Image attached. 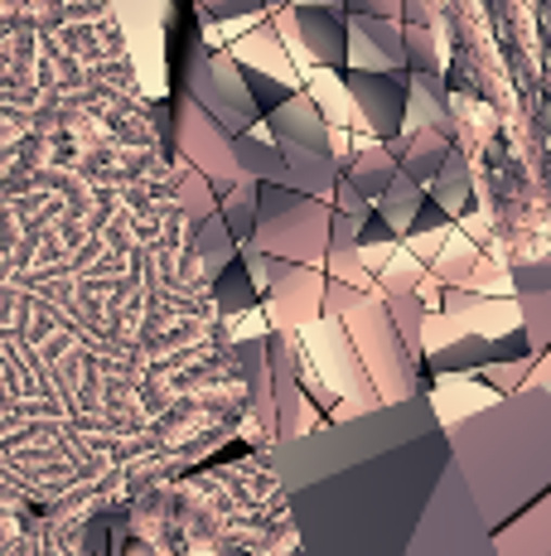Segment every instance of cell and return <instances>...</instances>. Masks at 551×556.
<instances>
[{
  "mask_svg": "<svg viewBox=\"0 0 551 556\" xmlns=\"http://www.w3.org/2000/svg\"><path fill=\"white\" fill-rule=\"evenodd\" d=\"M330 218H334V203L291 194L281 185H261V213H257L252 248L324 271V262H330Z\"/></svg>",
  "mask_w": 551,
  "mask_h": 556,
  "instance_id": "1",
  "label": "cell"
},
{
  "mask_svg": "<svg viewBox=\"0 0 551 556\" xmlns=\"http://www.w3.org/2000/svg\"><path fill=\"white\" fill-rule=\"evenodd\" d=\"M184 98H194L228 136H247L261 122L257 102L247 92V78H242V63L228 49H208V45L189 49Z\"/></svg>",
  "mask_w": 551,
  "mask_h": 556,
  "instance_id": "2",
  "label": "cell"
},
{
  "mask_svg": "<svg viewBox=\"0 0 551 556\" xmlns=\"http://www.w3.org/2000/svg\"><path fill=\"white\" fill-rule=\"evenodd\" d=\"M344 329H348V339H354V349H358V363H368V368L377 372V382H383V402H397L392 378H401L407 397L417 392V354L401 344L397 325H392V315H387V295L383 291H373L368 301H358L354 309H348Z\"/></svg>",
  "mask_w": 551,
  "mask_h": 556,
  "instance_id": "3",
  "label": "cell"
},
{
  "mask_svg": "<svg viewBox=\"0 0 551 556\" xmlns=\"http://www.w3.org/2000/svg\"><path fill=\"white\" fill-rule=\"evenodd\" d=\"M232 141H238V136H228L214 116L204 112V106L179 92V102H175V146H179V160H184V165H194L198 175L214 185L218 199L232 194V189L242 185V169H238V155H232Z\"/></svg>",
  "mask_w": 551,
  "mask_h": 556,
  "instance_id": "4",
  "label": "cell"
},
{
  "mask_svg": "<svg viewBox=\"0 0 551 556\" xmlns=\"http://www.w3.org/2000/svg\"><path fill=\"white\" fill-rule=\"evenodd\" d=\"M271 20L285 39V53L300 49L305 68H348V15L320 5H291Z\"/></svg>",
  "mask_w": 551,
  "mask_h": 556,
  "instance_id": "5",
  "label": "cell"
},
{
  "mask_svg": "<svg viewBox=\"0 0 551 556\" xmlns=\"http://www.w3.org/2000/svg\"><path fill=\"white\" fill-rule=\"evenodd\" d=\"M358 126L377 146H392L407 126V73H344Z\"/></svg>",
  "mask_w": 551,
  "mask_h": 556,
  "instance_id": "6",
  "label": "cell"
},
{
  "mask_svg": "<svg viewBox=\"0 0 551 556\" xmlns=\"http://www.w3.org/2000/svg\"><path fill=\"white\" fill-rule=\"evenodd\" d=\"M324 286H330V276L320 266H295L281 286H271L267 301H261L271 334H300L315 319H324Z\"/></svg>",
  "mask_w": 551,
  "mask_h": 556,
  "instance_id": "7",
  "label": "cell"
},
{
  "mask_svg": "<svg viewBox=\"0 0 551 556\" xmlns=\"http://www.w3.org/2000/svg\"><path fill=\"white\" fill-rule=\"evenodd\" d=\"M407 68V25L401 20L348 15V73H401Z\"/></svg>",
  "mask_w": 551,
  "mask_h": 556,
  "instance_id": "8",
  "label": "cell"
},
{
  "mask_svg": "<svg viewBox=\"0 0 551 556\" xmlns=\"http://www.w3.org/2000/svg\"><path fill=\"white\" fill-rule=\"evenodd\" d=\"M271 141L281 146V155H315V160H334V141H330V122L305 92H295L291 102H281L267 116Z\"/></svg>",
  "mask_w": 551,
  "mask_h": 556,
  "instance_id": "9",
  "label": "cell"
},
{
  "mask_svg": "<svg viewBox=\"0 0 551 556\" xmlns=\"http://www.w3.org/2000/svg\"><path fill=\"white\" fill-rule=\"evenodd\" d=\"M407 131H445L454 136V116H450V88L440 73H407Z\"/></svg>",
  "mask_w": 551,
  "mask_h": 556,
  "instance_id": "10",
  "label": "cell"
},
{
  "mask_svg": "<svg viewBox=\"0 0 551 556\" xmlns=\"http://www.w3.org/2000/svg\"><path fill=\"white\" fill-rule=\"evenodd\" d=\"M450 151H454V146H450V136H445V131H407V136H397V141H392V155H397L401 175L417 179L421 189L440 175V165L450 160Z\"/></svg>",
  "mask_w": 551,
  "mask_h": 556,
  "instance_id": "11",
  "label": "cell"
},
{
  "mask_svg": "<svg viewBox=\"0 0 551 556\" xmlns=\"http://www.w3.org/2000/svg\"><path fill=\"white\" fill-rule=\"evenodd\" d=\"M232 155H238L242 179H257V185H281L285 189V155H281V146L271 141L267 116H261L247 136H238V141H232Z\"/></svg>",
  "mask_w": 551,
  "mask_h": 556,
  "instance_id": "12",
  "label": "cell"
},
{
  "mask_svg": "<svg viewBox=\"0 0 551 556\" xmlns=\"http://www.w3.org/2000/svg\"><path fill=\"white\" fill-rule=\"evenodd\" d=\"M189 252H194L198 271H204L208 281H218V276L242 256L238 238H232L228 223H222V213H208L204 223H189Z\"/></svg>",
  "mask_w": 551,
  "mask_h": 556,
  "instance_id": "13",
  "label": "cell"
},
{
  "mask_svg": "<svg viewBox=\"0 0 551 556\" xmlns=\"http://www.w3.org/2000/svg\"><path fill=\"white\" fill-rule=\"evenodd\" d=\"M426 199L440 203L450 218L470 213V199H474V169H470V155L464 151H450V160L440 165V175L426 185Z\"/></svg>",
  "mask_w": 551,
  "mask_h": 556,
  "instance_id": "14",
  "label": "cell"
},
{
  "mask_svg": "<svg viewBox=\"0 0 551 556\" xmlns=\"http://www.w3.org/2000/svg\"><path fill=\"white\" fill-rule=\"evenodd\" d=\"M373 208H377V218H383L387 228H392V238L401 242V238H407L411 228H417L421 208H426V189H421L417 179L397 175V179H392V189H387V194L373 203Z\"/></svg>",
  "mask_w": 551,
  "mask_h": 556,
  "instance_id": "15",
  "label": "cell"
},
{
  "mask_svg": "<svg viewBox=\"0 0 551 556\" xmlns=\"http://www.w3.org/2000/svg\"><path fill=\"white\" fill-rule=\"evenodd\" d=\"M397 175H401V165H397V155H392V146H363V151H354V165H348V179L363 189L368 203L383 199Z\"/></svg>",
  "mask_w": 551,
  "mask_h": 556,
  "instance_id": "16",
  "label": "cell"
},
{
  "mask_svg": "<svg viewBox=\"0 0 551 556\" xmlns=\"http://www.w3.org/2000/svg\"><path fill=\"white\" fill-rule=\"evenodd\" d=\"M218 213H222V223H228V232L238 238V248H252V238H257V213H261V185L257 179H242L232 194L218 199Z\"/></svg>",
  "mask_w": 551,
  "mask_h": 556,
  "instance_id": "17",
  "label": "cell"
},
{
  "mask_svg": "<svg viewBox=\"0 0 551 556\" xmlns=\"http://www.w3.org/2000/svg\"><path fill=\"white\" fill-rule=\"evenodd\" d=\"M257 286H252V276H247V266H242V256L228 266V271L214 281V309H218V325L222 319H232V315H247V309H257Z\"/></svg>",
  "mask_w": 551,
  "mask_h": 556,
  "instance_id": "18",
  "label": "cell"
},
{
  "mask_svg": "<svg viewBox=\"0 0 551 556\" xmlns=\"http://www.w3.org/2000/svg\"><path fill=\"white\" fill-rule=\"evenodd\" d=\"M175 199H179V213H184L189 223H204L208 213H218L214 185H208V179L198 175L194 165H184V160L175 165Z\"/></svg>",
  "mask_w": 551,
  "mask_h": 556,
  "instance_id": "19",
  "label": "cell"
},
{
  "mask_svg": "<svg viewBox=\"0 0 551 556\" xmlns=\"http://www.w3.org/2000/svg\"><path fill=\"white\" fill-rule=\"evenodd\" d=\"M208 20H242V15H271L267 0H198Z\"/></svg>",
  "mask_w": 551,
  "mask_h": 556,
  "instance_id": "20",
  "label": "cell"
},
{
  "mask_svg": "<svg viewBox=\"0 0 551 556\" xmlns=\"http://www.w3.org/2000/svg\"><path fill=\"white\" fill-rule=\"evenodd\" d=\"M334 208H338V213H348V218H363V213L373 208V203L363 199V189H358L354 179H348V175H338V189H334Z\"/></svg>",
  "mask_w": 551,
  "mask_h": 556,
  "instance_id": "21",
  "label": "cell"
},
{
  "mask_svg": "<svg viewBox=\"0 0 551 556\" xmlns=\"http://www.w3.org/2000/svg\"><path fill=\"white\" fill-rule=\"evenodd\" d=\"M358 223H363V218H348V213L334 208V218H330V252H354L358 248Z\"/></svg>",
  "mask_w": 551,
  "mask_h": 556,
  "instance_id": "22",
  "label": "cell"
},
{
  "mask_svg": "<svg viewBox=\"0 0 551 556\" xmlns=\"http://www.w3.org/2000/svg\"><path fill=\"white\" fill-rule=\"evenodd\" d=\"M348 15H373V20H401V0H344Z\"/></svg>",
  "mask_w": 551,
  "mask_h": 556,
  "instance_id": "23",
  "label": "cell"
}]
</instances>
